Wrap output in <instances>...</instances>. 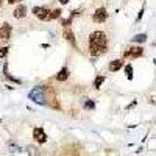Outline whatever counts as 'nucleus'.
<instances>
[{
    "label": "nucleus",
    "instance_id": "obj_3",
    "mask_svg": "<svg viewBox=\"0 0 156 156\" xmlns=\"http://www.w3.org/2000/svg\"><path fill=\"white\" fill-rule=\"evenodd\" d=\"M50 9L45 8V6H34L33 8V14L37 17V19H41V20H50Z\"/></svg>",
    "mask_w": 156,
    "mask_h": 156
},
{
    "label": "nucleus",
    "instance_id": "obj_16",
    "mask_svg": "<svg viewBox=\"0 0 156 156\" xmlns=\"http://www.w3.org/2000/svg\"><path fill=\"white\" fill-rule=\"evenodd\" d=\"M59 16H61V9H55V11H51V12H50V20L58 19Z\"/></svg>",
    "mask_w": 156,
    "mask_h": 156
},
{
    "label": "nucleus",
    "instance_id": "obj_15",
    "mask_svg": "<svg viewBox=\"0 0 156 156\" xmlns=\"http://www.w3.org/2000/svg\"><path fill=\"white\" fill-rule=\"evenodd\" d=\"M125 72H126L128 80H133V67H131V64H126L125 66Z\"/></svg>",
    "mask_w": 156,
    "mask_h": 156
},
{
    "label": "nucleus",
    "instance_id": "obj_2",
    "mask_svg": "<svg viewBox=\"0 0 156 156\" xmlns=\"http://www.w3.org/2000/svg\"><path fill=\"white\" fill-rule=\"evenodd\" d=\"M108 50V37L103 31H94L89 36V51L92 56H100Z\"/></svg>",
    "mask_w": 156,
    "mask_h": 156
},
{
    "label": "nucleus",
    "instance_id": "obj_13",
    "mask_svg": "<svg viewBox=\"0 0 156 156\" xmlns=\"http://www.w3.org/2000/svg\"><path fill=\"white\" fill-rule=\"evenodd\" d=\"M64 36L67 37V41L72 44V45H76V42H75V37H73V33L67 28V30H64Z\"/></svg>",
    "mask_w": 156,
    "mask_h": 156
},
{
    "label": "nucleus",
    "instance_id": "obj_21",
    "mask_svg": "<svg viewBox=\"0 0 156 156\" xmlns=\"http://www.w3.org/2000/svg\"><path fill=\"white\" fill-rule=\"evenodd\" d=\"M0 122H2V120H0Z\"/></svg>",
    "mask_w": 156,
    "mask_h": 156
},
{
    "label": "nucleus",
    "instance_id": "obj_8",
    "mask_svg": "<svg viewBox=\"0 0 156 156\" xmlns=\"http://www.w3.org/2000/svg\"><path fill=\"white\" fill-rule=\"evenodd\" d=\"M25 14H27V6H25L23 3L19 5V6L14 9V12H12V16H14L16 19H22V17H25Z\"/></svg>",
    "mask_w": 156,
    "mask_h": 156
},
{
    "label": "nucleus",
    "instance_id": "obj_19",
    "mask_svg": "<svg viewBox=\"0 0 156 156\" xmlns=\"http://www.w3.org/2000/svg\"><path fill=\"white\" fill-rule=\"evenodd\" d=\"M16 2H19V0H8V3H11V5H12V3H16Z\"/></svg>",
    "mask_w": 156,
    "mask_h": 156
},
{
    "label": "nucleus",
    "instance_id": "obj_14",
    "mask_svg": "<svg viewBox=\"0 0 156 156\" xmlns=\"http://www.w3.org/2000/svg\"><path fill=\"white\" fill-rule=\"evenodd\" d=\"M103 81H105V76L98 75V76L95 78V81H94V87H95V89H100V86L103 84Z\"/></svg>",
    "mask_w": 156,
    "mask_h": 156
},
{
    "label": "nucleus",
    "instance_id": "obj_20",
    "mask_svg": "<svg viewBox=\"0 0 156 156\" xmlns=\"http://www.w3.org/2000/svg\"><path fill=\"white\" fill-rule=\"evenodd\" d=\"M0 6H2V2H0Z\"/></svg>",
    "mask_w": 156,
    "mask_h": 156
},
{
    "label": "nucleus",
    "instance_id": "obj_12",
    "mask_svg": "<svg viewBox=\"0 0 156 156\" xmlns=\"http://www.w3.org/2000/svg\"><path fill=\"white\" fill-rule=\"evenodd\" d=\"M83 106L86 108V109H90V111H94L95 109V103L90 100V98H84V101H83Z\"/></svg>",
    "mask_w": 156,
    "mask_h": 156
},
{
    "label": "nucleus",
    "instance_id": "obj_7",
    "mask_svg": "<svg viewBox=\"0 0 156 156\" xmlns=\"http://www.w3.org/2000/svg\"><path fill=\"white\" fill-rule=\"evenodd\" d=\"M33 137L36 142H39V144H44V142L47 140V134L42 128H34L33 129Z\"/></svg>",
    "mask_w": 156,
    "mask_h": 156
},
{
    "label": "nucleus",
    "instance_id": "obj_11",
    "mask_svg": "<svg viewBox=\"0 0 156 156\" xmlns=\"http://www.w3.org/2000/svg\"><path fill=\"white\" fill-rule=\"evenodd\" d=\"M131 41H133V42H145V41H147V34H145V33H139V34H136L134 37H131Z\"/></svg>",
    "mask_w": 156,
    "mask_h": 156
},
{
    "label": "nucleus",
    "instance_id": "obj_9",
    "mask_svg": "<svg viewBox=\"0 0 156 156\" xmlns=\"http://www.w3.org/2000/svg\"><path fill=\"white\" fill-rule=\"evenodd\" d=\"M123 67V61L122 59H114L111 64H109V70L111 72H117V70H120Z\"/></svg>",
    "mask_w": 156,
    "mask_h": 156
},
{
    "label": "nucleus",
    "instance_id": "obj_17",
    "mask_svg": "<svg viewBox=\"0 0 156 156\" xmlns=\"http://www.w3.org/2000/svg\"><path fill=\"white\" fill-rule=\"evenodd\" d=\"M8 47H0V59H2V58H5L6 55H8Z\"/></svg>",
    "mask_w": 156,
    "mask_h": 156
},
{
    "label": "nucleus",
    "instance_id": "obj_5",
    "mask_svg": "<svg viewBox=\"0 0 156 156\" xmlns=\"http://www.w3.org/2000/svg\"><path fill=\"white\" fill-rule=\"evenodd\" d=\"M106 17H108V12H106V8H103V6L97 8L95 12H94V16H92L94 22H97V23H103L106 20Z\"/></svg>",
    "mask_w": 156,
    "mask_h": 156
},
{
    "label": "nucleus",
    "instance_id": "obj_4",
    "mask_svg": "<svg viewBox=\"0 0 156 156\" xmlns=\"http://www.w3.org/2000/svg\"><path fill=\"white\" fill-rule=\"evenodd\" d=\"M144 53V48L142 47H129L128 50L123 51V58H137V56H142Z\"/></svg>",
    "mask_w": 156,
    "mask_h": 156
},
{
    "label": "nucleus",
    "instance_id": "obj_18",
    "mask_svg": "<svg viewBox=\"0 0 156 156\" xmlns=\"http://www.w3.org/2000/svg\"><path fill=\"white\" fill-rule=\"evenodd\" d=\"M59 3H62V5H66V3H69V0H59Z\"/></svg>",
    "mask_w": 156,
    "mask_h": 156
},
{
    "label": "nucleus",
    "instance_id": "obj_1",
    "mask_svg": "<svg viewBox=\"0 0 156 156\" xmlns=\"http://www.w3.org/2000/svg\"><path fill=\"white\" fill-rule=\"evenodd\" d=\"M30 100H33L37 105H45V106H53V108H58V103L56 101V95L53 92V89L47 87V86H36L30 90L28 94Z\"/></svg>",
    "mask_w": 156,
    "mask_h": 156
},
{
    "label": "nucleus",
    "instance_id": "obj_6",
    "mask_svg": "<svg viewBox=\"0 0 156 156\" xmlns=\"http://www.w3.org/2000/svg\"><path fill=\"white\" fill-rule=\"evenodd\" d=\"M9 36H11V25L9 23H3L2 27H0V42L8 41Z\"/></svg>",
    "mask_w": 156,
    "mask_h": 156
},
{
    "label": "nucleus",
    "instance_id": "obj_10",
    "mask_svg": "<svg viewBox=\"0 0 156 156\" xmlns=\"http://www.w3.org/2000/svg\"><path fill=\"white\" fill-rule=\"evenodd\" d=\"M69 78V69L67 67H62L58 73H56V80L58 81H66Z\"/></svg>",
    "mask_w": 156,
    "mask_h": 156
}]
</instances>
